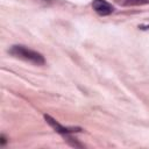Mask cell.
Here are the masks:
<instances>
[{
	"instance_id": "1",
	"label": "cell",
	"mask_w": 149,
	"mask_h": 149,
	"mask_svg": "<svg viewBox=\"0 0 149 149\" xmlns=\"http://www.w3.org/2000/svg\"><path fill=\"white\" fill-rule=\"evenodd\" d=\"M9 52L20 59H23L26 62H30V63L36 64V65H43L45 63L44 57L40 52L34 51L31 49H28L23 45H13L10 48Z\"/></svg>"
},
{
	"instance_id": "2",
	"label": "cell",
	"mask_w": 149,
	"mask_h": 149,
	"mask_svg": "<svg viewBox=\"0 0 149 149\" xmlns=\"http://www.w3.org/2000/svg\"><path fill=\"white\" fill-rule=\"evenodd\" d=\"M92 7L99 15H108L114 10L113 6L106 0H93Z\"/></svg>"
},
{
	"instance_id": "3",
	"label": "cell",
	"mask_w": 149,
	"mask_h": 149,
	"mask_svg": "<svg viewBox=\"0 0 149 149\" xmlns=\"http://www.w3.org/2000/svg\"><path fill=\"white\" fill-rule=\"evenodd\" d=\"M44 119H45V121H47L56 132H58V133H61V134H68V133H70V132H73V130H70L69 128L63 127L62 125H59L55 119H52V118L49 116V115H44Z\"/></svg>"
},
{
	"instance_id": "4",
	"label": "cell",
	"mask_w": 149,
	"mask_h": 149,
	"mask_svg": "<svg viewBox=\"0 0 149 149\" xmlns=\"http://www.w3.org/2000/svg\"><path fill=\"white\" fill-rule=\"evenodd\" d=\"M115 2L120 6H141L149 3V0H115Z\"/></svg>"
}]
</instances>
